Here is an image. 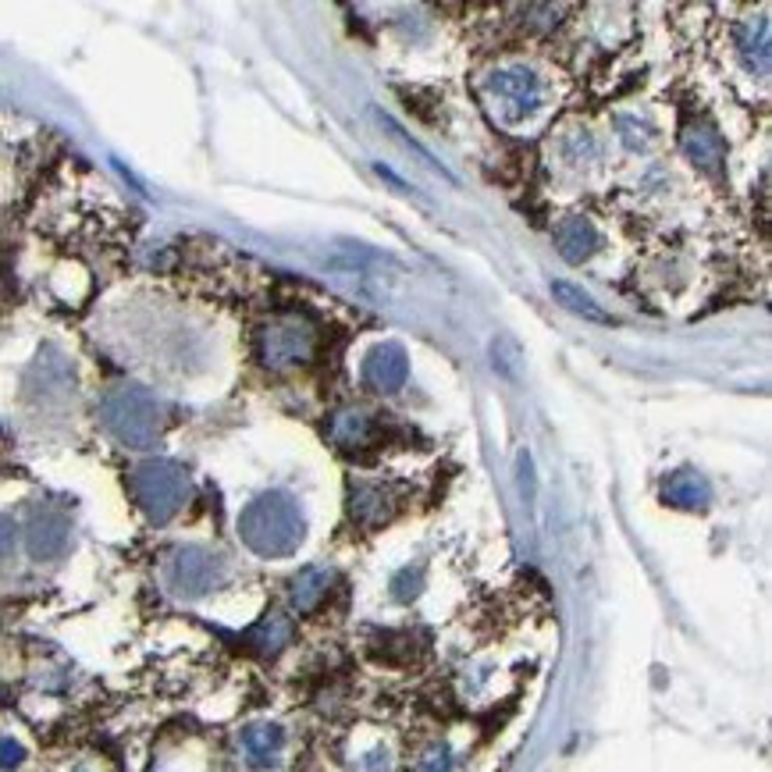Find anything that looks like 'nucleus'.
<instances>
[{
  "label": "nucleus",
  "mask_w": 772,
  "mask_h": 772,
  "mask_svg": "<svg viewBox=\"0 0 772 772\" xmlns=\"http://www.w3.org/2000/svg\"><path fill=\"white\" fill-rule=\"evenodd\" d=\"M556 250L566 264H585L602 250V232L595 228L591 217H566L556 228Z\"/></svg>",
  "instance_id": "13"
},
{
  "label": "nucleus",
  "mask_w": 772,
  "mask_h": 772,
  "mask_svg": "<svg viewBox=\"0 0 772 772\" xmlns=\"http://www.w3.org/2000/svg\"><path fill=\"white\" fill-rule=\"evenodd\" d=\"M480 90H485L495 104H502L509 118H527L541 108L545 100V85L538 72H530L527 64H506L495 68L485 79H480Z\"/></svg>",
  "instance_id": "6"
},
{
  "label": "nucleus",
  "mask_w": 772,
  "mask_h": 772,
  "mask_svg": "<svg viewBox=\"0 0 772 772\" xmlns=\"http://www.w3.org/2000/svg\"><path fill=\"white\" fill-rule=\"evenodd\" d=\"M328 438L338 449H359V445H367L374 438V420L367 414H359V409H342L328 424Z\"/></svg>",
  "instance_id": "18"
},
{
  "label": "nucleus",
  "mask_w": 772,
  "mask_h": 772,
  "mask_svg": "<svg viewBox=\"0 0 772 772\" xmlns=\"http://www.w3.org/2000/svg\"><path fill=\"white\" fill-rule=\"evenodd\" d=\"M68 541H72V520L68 512H61L58 506H37L29 512V524H26V548L32 559L50 562L58 559Z\"/></svg>",
  "instance_id": "8"
},
{
  "label": "nucleus",
  "mask_w": 772,
  "mask_h": 772,
  "mask_svg": "<svg viewBox=\"0 0 772 772\" xmlns=\"http://www.w3.org/2000/svg\"><path fill=\"white\" fill-rule=\"evenodd\" d=\"M221 577H225V562H221V556H214L211 548H200V545H179L164 562V580H167L171 595H179V598L211 595L221 585Z\"/></svg>",
  "instance_id": "5"
},
{
  "label": "nucleus",
  "mask_w": 772,
  "mask_h": 772,
  "mask_svg": "<svg viewBox=\"0 0 772 772\" xmlns=\"http://www.w3.org/2000/svg\"><path fill=\"white\" fill-rule=\"evenodd\" d=\"M132 499L150 524H167L189 502V474L175 459H146L132 470Z\"/></svg>",
  "instance_id": "3"
},
{
  "label": "nucleus",
  "mask_w": 772,
  "mask_h": 772,
  "mask_svg": "<svg viewBox=\"0 0 772 772\" xmlns=\"http://www.w3.org/2000/svg\"><path fill=\"white\" fill-rule=\"evenodd\" d=\"M737 54H741L748 72L769 75L772 43H769V19H765V14H754V19H748L741 29H737Z\"/></svg>",
  "instance_id": "15"
},
{
  "label": "nucleus",
  "mask_w": 772,
  "mask_h": 772,
  "mask_svg": "<svg viewBox=\"0 0 772 772\" xmlns=\"http://www.w3.org/2000/svg\"><path fill=\"white\" fill-rule=\"evenodd\" d=\"M14 545H19V527H14L11 517H4V512H0V562L11 559Z\"/></svg>",
  "instance_id": "25"
},
{
  "label": "nucleus",
  "mask_w": 772,
  "mask_h": 772,
  "mask_svg": "<svg viewBox=\"0 0 772 772\" xmlns=\"http://www.w3.org/2000/svg\"><path fill=\"white\" fill-rule=\"evenodd\" d=\"M409 772H453V751L449 744H431L420 751V759L414 762Z\"/></svg>",
  "instance_id": "22"
},
{
  "label": "nucleus",
  "mask_w": 772,
  "mask_h": 772,
  "mask_svg": "<svg viewBox=\"0 0 772 772\" xmlns=\"http://www.w3.org/2000/svg\"><path fill=\"white\" fill-rule=\"evenodd\" d=\"M392 762H396V759H392V751L385 744H374L364 754H356L353 769L356 772H392Z\"/></svg>",
  "instance_id": "23"
},
{
  "label": "nucleus",
  "mask_w": 772,
  "mask_h": 772,
  "mask_svg": "<svg viewBox=\"0 0 772 772\" xmlns=\"http://www.w3.org/2000/svg\"><path fill=\"white\" fill-rule=\"evenodd\" d=\"M680 146H683V153H688V161L701 171H719V164H723V158H727L723 135L705 122H691L688 129H683Z\"/></svg>",
  "instance_id": "16"
},
{
  "label": "nucleus",
  "mask_w": 772,
  "mask_h": 772,
  "mask_svg": "<svg viewBox=\"0 0 772 772\" xmlns=\"http://www.w3.org/2000/svg\"><path fill=\"white\" fill-rule=\"evenodd\" d=\"M662 502H669L673 509H709L712 502V485L698 470H673L662 480Z\"/></svg>",
  "instance_id": "14"
},
{
  "label": "nucleus",
  "mask_w": 772,
  "mask_h": 772,
  "mask_svg": "<svg viewBox=\"0 0 772 772\" xmlns=\"http://www.w3.org/2000/svg\"><path fill=\"white\" fill-rule=\"evenodd\" d=\"M100 420H104L108 431L122 445H129V449H153L164 431L161 403L153 399L146 388H135V385L111 388L104 403H100Z\"/></svg>",
  "instance_id": "2"
},
{
  "label": "nucleus",
  "mask_w": 772,
  "mask_h": 772,
  "mask_svg": "<svg viewBox=\"0 0 772 772\" xmlns=\"http://www.w3.org/2000/svg\"><path fill=\"white\" fill-rule=\"evenodd\" d=\"M256 353H261V364L271 370L306 367L317 353V332L299 314L271 317L261 328V335H256Z\"/></svg>",
  "instance_id": "4"
},
{
  "label": "nucleus",
  "mask_w": 772,
  "mask_h": 772,
  "mask_svg": "<svg viewBox=\"0 0 772 772\" xmlns=\"http://www.w3.org/2000/svg\"><path fill=\"white\" fill-rule=\"evenodd\" d=\"M72 772H96V769H90V765H75Z\"/></svg>",
  "instance_id": "26"
},
{
  "label": "nucleus",
  "mask_w": 772,
  "mask_h": 772,
  "mask_svg": "<svg viewBox=\"0 0 772 772\" xmlns=\"http://www.w3.org/2000/svg\"><path fill=\"white\" fill-rule=\"evenodd\" d=\"M559 158L570 164V167H585V164H591V161H598V140L591 132H585V129H570L559 140Z\"/></svg>",
  "instance_id": "20"
},
{
  "label": "nucleus",
  "mask_w": 772,
  "mask_h": 772,
  "mask_svg": "<svg viewBox=\"0 0 772 772\" xmlns=\"http://www.w3.org/2000/svg\"><path fill=\"white\" fill-rule=\"evenodd\" d=\"M335 585V570L332 566H303V570L288 580V609L299 616H311L324 598H328Z\"/></svg>",
  "instance_id": "12"
},
{
  "label": "nucleus",
  "mask_w": 772,
  "mask_h": 772,
  "mask_svg": "<svg viewBox=\"0 0 772 772\" xmlns=\"http://www.w3.org/2000/svg\"><path fill=\"white\" fill-rule=\"evenodd\" d=\"M303 535H306L303 512L285 491L261 495V499H253L243 509V517H238V538H243L250 552L264 556V559L293 556L303 545Z\"/></svg>",
  "instance_id": "1"
},
{
  "label": "nucleus",
  "mask_w": 772,
  "mask_h": 772,
  "mask_svg": "<svg viewBox=\"0 0 772 772\" xmlns=\"http://www.w3.org/2000/svg\"><path fill=\"white\" fill-rule=\"evenodd\" d=\"M399 495L385 480H353L349 495H346V509H349V520L359 530H377L385 527L392 517L399 512Z\"/></svg>",
  "instance_id": "7"
},
{
  "label": "nucleus",
  "mask_w": 772,
  "mask_h": 772,
  "mask_svg": "<svg viewBox=\"0 0 772 772\" xmlns=\"http://www.w3.org/2000/svg\"><path fill=\"white\" fill-rule=\"evenodd\" d=\"M612 129H616V135H620V143H623L630 153H648L651 146H656V140H659L656 125L644 122V118H638V114H616V118H612Z\"/></svg>",
  "instance_id": "19"
},
{
  "label": "nucleus",
  "mask_w": 772,
  "mask_h": 772,
  "mask_svg": "<svg viewBox=\"0 0 772 772\" xmlns=\"http://www.w3.org/2000/svg\"><path fill=\"white\" fill-rule=\"evenodd\" d=\"M296 638V627H293V616H285V612H267L261 616L250 630H246V638L243 644L253 651V656H261V659H274V656H282V651L293 644Z\"/></svg>",
  "instance_id": "11"
},
{
  "label": "nucleus",
  "mask_w": 772,
  "mask_h": 772,
  "mask_svg": "<svg viewBox=\"0 0 772 772\" xmlns=\"http://www.w3.org/2000/svg\"><path fill=\"white\" fill-rule=\"evenodd\" d=\"M235 748L243 754V765L253 772H271L278 769L285 751H288V733L278 723H246L235 737Z\"/></svg>",
  "instance_id": "9"
},
{
  "label": "nucleus",
  "mask_w": 772,
  "mask_h": 772,
  "mask_svg": "<svg viewBox=\"0 0 772 772\" xmlns=\"http://www.w3.org/2000/svg\"><path fill=\"white\" fill-rule=\"evenodd\" d=\"M548 293H552V299L562 306V311H570L577 317L595 321V324H616V317L606 311V306L595 303V296L585 293V288L573 285V282H552V285H548Z\"/></svg>",
  "instance_id": "17"
},
{
  "label": "nucleus",
  "mask_w": 772,
  "mask_h": 772,
  "mask_svg": "<svg viewBox=\"0 0 772 772\" xmlns=\"http://www.w3.org/2000/svg\"><path fill=\"white\" fill-rule=\"evenodd\" d=\"M406 374H409V359L399 342H382L364 359V382L374 392H399L406 385Z\"/></svg>",
  "instance_id": "10"
},
{
  "label": "nucleus",
  "mask_w": 772,
  "mask_h": 772,
  "mask_svg": "<svg viewBox=\"0 0 772 772\" xmlns=\"http://www.w3.org/2000/svg\"><path fill=\"white\" fill-rule=\"evenodd\" d=\"M392 598H396V602H414V598L420 595V588H424V570L420 566H406V570H399L396 577H392Z\"/></svg>",
  "instance_id": "21"
},
{
  "label": "nucleus",
  "mask_w": 772,
  "mask_h": 772,
  "mask_svg": "<svg viewBox=\"0 0 772 772\" xmlns=\"http://www.w3.org/2000/svg\"><path fill=\"white\" fill-rule=\"evenodd\" d=\"M26 762V748L14 737H0V772H11Z\"/></svg>",
  "instance_id": "24"
}]
</instances>
